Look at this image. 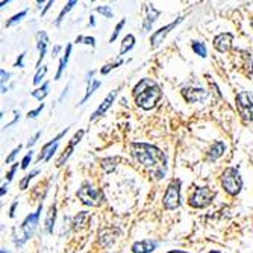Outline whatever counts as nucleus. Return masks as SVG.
<instances>
[{"label":"nucleus","instance_id":"42","mask_svg":"<svg viewBox=\"0 0 253 253\" xmlns=\"http://www.w3.org/2000/svg\"><path fill=\"white\" fill-rule=\"evenodd\" d=\"M59 50H61V47H59V46H56V47L53 49V58H55V56H58Z\"/></svg>","mask_w":253,"mask_h":253},{"label":"nucleus","instance_id":"48","mask_svg":"<svg viewBox=\"0 0 253 253\" xmlns=\"http://www.w3.org/2000/svg\"><path fill=\"white\" fill-rule=\"evenodd\" d=\"M250 26H252V29H253V18H252V22H250Z\"/></svg>","mask_w":253,"mask_h":253},{"label":"nucleus","instance_id":"12","mask_svg":"<svg viewBox=\"0 0 253 253\" xmlns=\"http://www.w3.org/2000/svg\"><path fill=\"white\" fill-rule=\"evenodd\" d=\"M115 97H117V91H111V93L107 96V99H105V100L100 103V107L94 111V114L90 117V121H94V120L100 118L105 112H107V111L111 108V105H112V102L115 100Z\"/></svg>","mask_w":253,"mask_h":253},{"label":"nucleus","instance_id":"5","mask_svg":"<svg viewBox=\"0 0 253 253\" xmlns=\"http://www.w3.org/2000/svg\"><path fill=\"white\" fill-rule=\"evenodd\" d=\"M41 209H43V206L39 205L38 209H36V213H34V214H31V216H28V217L25 218V221H23V224H22V235H20L18 240H15V244H17V246H23V244L34 235L35 227H36L38 220H39V213H41Z\"/></svg>","mask_w":253,"mask_h":253},{"label":"nucleus","instance_id":"31","mask_svg":"<svg viewBox=\"0 0 253 253\" xmlns=\"http://www.w3.org/2000/svg\"><path fill=\"white\" fill-rule=\"evenodd\" d=\"M126 25V18H123L121 20V22L117 25V28L114 29V32H112V35H111V38H109V43H114V41H115V38L118 36V34H120V31L123 29V26Z\"/></svg>","mask_w":253,"mask_h":253},{"label":"nucleus","instance_id":"25","mask_svg":"<svg viewBox=\"0 0 253 253\" xmlns=\"http://www.w3.org/2000/svg\"><path fill=\"white\" fill-rule=\"evenodd\" d=\"M76 3H77L76 0H72V2H69V3L64 6V9H62V11L59 12L58 18H56V22H55V25H56V26H59V25H61V22H62V20H64V15H66L67 12H70V11H72V8H73Z\"/></svg>","mask_w":253,"mask_h":253},{"label":"nucleus","instance_id":"10","mask_svg":"<svg viewBox=\"0 0 253 253\" xmlns=\"http://www.w3.org/2000/svg\"><path fill=\"white\" fill-rule=\"evenodd\" d=\"M183 22V17H181V18H178L176 22H173V23H170V25H167V26H164V28H161V29H158L152 36H150V46H152V49H156L162 41H164V38L170 34V31L172 29H175L179 23H182Z\"/></svg>","mask_w":253,"mask_h":253},{"label":"nucleus","instance_id":"41","mask_svg":"<svg viewBox=\"0 0 253 253\" xmlns=\"http://www.w3.org/2000/svg\"><path fill=\"white\" fill-rule=\"evenodd\" d=\"M17 205H18V202H14L12 206H11V211H9V217L11 218H14V216H15V208H17Z\"/></svg>","mask_w":253,"mask_h":253},{"label":"nucleus","instance_id":"13","mask_svg":"<svg viewBox=\"0 0 253 253\" xmlns=\"http://www.w3.org/2000/svg\"><path fill=\"white\" fill-rule=\"evenodd\" d=\"M83 134H85V131H77L74 135H73V138H72V141H70V144H69V147L66 149V152L61 155V158L58 159V167H62L66 164V161L70 158V155H72V152H73V149H74V145L82 140V137H83Z\"/></svg>","mask_w":253,"mask_h":253},{"label":"nucleus","instance_id":"21","mask_svg":"<svg viewBox=\"0 0 253 253\" xmlns=\"http://www.w3.org/2000/svg\"><path fill=\"white\" fill-rule=\"evenodd\" d=\"M55 218H56V206L53 205L49 213H47V218H46V227H47V232L52 234L53 232V224H55Z\"/></svg>","mask_w":253,"mask_h":253},{"label":"nucleus","instance_id":"45","mask_svg":"<svg viewBox=\"0 0 253 253\" xmlns=\"http://www.w3.org/2000/svg\"><path fill=\"white\" fill-rule=\"evenodd\" d=\"M168 253H186V252H182V250H172V252H168Z\"/></svg>","mask_w":253,"mask_h":253},{"label":"nucleus","instance_id":"33","mask_svg":"<svg viewBox=\"0 0 253 253\" xmlns=\"http://www.w3.org/2000/svg\"><path fill=\"white\" fill-rule=\"evenodd\" d=\"M96 11H97L99 14L105 15L107 18H112V9H111V6H97Z\"/></svg>","mask_w":253,"mask_h":253},{"label":"nucleus","instance_id":"6","mask_svg":"<svg viewBox=\"0 0 253 253\" xmlns=\"http://www.w3.org/2000/svg\"><path fill=\"white\" fill-rule=\"evenodd\" d=\"M214 197H216V193L209 186H200V188H196L191 197H189V205L193 208H206L208 205L213 203Z\"/></svg>","mask_w":253,"mask_h":253},{"label":"nucleus","instance_id":"39","mask_svg":"<svg viewBox=\"0 0 253 253\" xmlns=\"http://www.w3.org/2000/svg\"><path fill=\"white\" fill-rule=\"evenodd\" d=\"M39 137H41V132H36V134L32 137V140H29V143H28V147H29V149H31V147L38 141V138H39Z\"/></svg>","mask_w":253,"mask_h":253},{"label":"nucleus","instance_id":"8","mask_svg":"<svg viewBox=\"0 0 253 253\" xmlns=\"http://www.w3.org/2000/svg\"><path fill=\"white\" fill-rule=\"evenodd\" d=\"M237 108L240 115L246 121L253 120V97L247 91H240L237 94Z\"/></svg>","mask_w":253,"mask_h":253},{"label":"nucleus","instance_id":"46","mask_svg":"<svg viewBox=\"0 0 253 253\" xmlns=\"http://www.w3.org/2000/svg\"><path fill=\"white\" fill-rule=\"evenodd\" d=\"M0 253H8V250L6 249H2V252H0Z\"/></svg>","mask_w":253,"mask_h":253},{"label":"nucleus","instance_id":"17","mask_svg":"<svg viewBox=\"0 0 253 253\" xmlns=\"http://www.w3.org/2000/svg\"><path fill=\"white\" fill-rule=\"evenodd\" d=\"M183 96L188 102L196 103V102L205 99L208 96V93L202 88H189V90H183Z\"/></svg>","mask_w":253,"mask_h":253},{"label":"nucleus","instance_id":"4","mask_svg":"<svg viewBox=\"0 0 253 253\" xmlns=\"http://www.w3.org/2000/svg\"><path fill=\"white\" fill-rule=\"evenodd\" d=\"M77 197L80 199L83 205H88V206H99L105 200L103 194L90 183H83L82 188H79Z\"/></svg>","mask_w":253,"mask_h":253},{"label":"nucleus","instance_id":"24","mask_svg":"<svg viewBox=\"0 0 253 253\" xmlns=\"http://www.w3.org/2000/svg\"><path fill=\"white\" fill-rule=\"evenodd\" d=\"M49 94V82H44V85L41 87V88H38V90H35V91H32V97L34 99H36V100H44V97Z\"/></svg>","mask_w":253,"mask_h":253},{"label":"nucleus","instance_id":"36","mask_svg":"<svg viewBox=\"0 0 253 253\" xmlns=\"http://www.w3.org/2000/svg\"><path fill=\"white\" fill-rule=\"evenodd\" d=\"M17 168H18V162H15V164L12 165V168H11V170H9L8 176H6L8 182H9V181H12V178H14V175H15V172H17Z\"/></svg>","mask_w":253,"mask_h":253},{"label":"nucleus","instance_id":"11","mask_svg":"<svg viewBox=\"0 0 253 253\" xmlns=\"http://www.w3.org/2000/svg\"><path fill=\"white\" fill-rule=\"evenodd\" d=\"M232 41H234V35H232L230 32H223L214 38V47L220 53H224L232 47Z\"/></svg>","mask_w":253,"mask_h":253},{"label":"nucleus","instance_id":"28","mask_svg":"<svg viewBox=\"0 0 253 253\" xmlns=\"http://www.w3.org/2000/svg\"><path fill=\"white\" fill-rule=\"evenodd\" d=\"M26 14H28V11L25 9V11H22V12H18V14H15L14 17H11L8 22H6V28H9V26H12V25H15L17 22H20L23 17H26Z\"/></svg>","mask_w":253,"mask_h":253},{"label":"nucleus","instance_id":"26","mask_svg":"<svg viewBox=\"0 0 253 253\" xmlns=\"http://www.w3.org/2000/svg\"><path fill=\"white\" fill-rule=\"evenodd\" d=\"M191 47H193V50H194L196 55H199L202 58H206V47H205L203 43H199V41H193V46Z\"/></svg>","mask_w":253,"mask_h":253},{"label":"nucleus","instance_id":"3","mask_svg":"<svg viewBox=\"0 0 253 253\" xmlns=\"http://www.w3.org/2000/svg\"><path fill=\"white\" fill-rule=\"evenodd\" d=\"M221 185L224 188V191L230 196H238L241 188H243V179L240 176V172L237 168H226L221 176Z\"/></svg>","mask_w":253,"mask_h":253},{"label":"nucleus","instance_id":"43","mask_svg":"<svg viewBox=\"0 0 253 253\" xmlns=\"http://www.w3.org/2000/svg\"><path fill=\"white\" fill-rule=\"evenodd\" d=\"M6 191H8V186H6V185H3V186H2V193H0V194L5 196V193H6Z\"/></svg>","mask_w":253,"mask_h":253},{"label":"nucleus","instance_id":"7","mask_svg":"<svg viewBox=\"0 0 253 253\" xmlns=\"http://www.w3.org/2000/svg\"><path fill=\"white\" fill-rule=\"evenodd\" d=\"M164 206L165 209H176L181 205V181H172V183L167 186L164 194Z\"/></svg>","mask_w":253,"mask_h":253},{"label":"nucleus","instance_id":"35","mask_svg":"<svg viewBox=\"0 0 253 253\" xmlns=\"http://www.w3.org/2000/svg\"><path fill=\"white\" fill-rule=\"evenodd\" d=\"M43 108H44V103H41L36 109H34V111H29V114H28V118H35V117H38V114H39L41 111H43Z\"/></svg>","mask_w":253,"mask_h":253},{"label":"nucleus","instance_id":"20","mask_svg":"<svg viewBox=\"0 0 253 253\" xmlns=\"http://www.w3.org/2000/svg\"><path fill=\"white\" fill-rule=\"evenodd\" d=\"M72 44H69L67 46V49H66V53H64V56H62V59L59 61V67H58V73H56V76H55V79L58 80L59 77H61V74H62V72H64V69H66V64L69 62V59H70V53H72Z\"/></svg>","mask_w":253,"mask_h":253},{"label":"nucleus","instance_id":"34","mask_svg":"<svg viewBox=\"0 0 253 253\" xmlns=\"http://www.w3.org/2000/svg\"><path fill=\"white\" fill-rule=\"evenodd\" d=\"M22 150V145H18V147H15V149L9 153V156H6V159H5V164H11L14 159H15V156L18 155V152Z\"/></svg>","mask_w":253,"mask_h":253},{"label":"nucleus","instance_id":"38","mask_svg":"<svg viewBox=\"0 0 253 253\" xmlns=\"http://www.w3.org/2000/svg\"><path fill=\"white\" fill-rule=\"evenodd\" d=\"M25 56H26V53H22L18 56V59H17V62H15V67H20V69H23L25 66H23V59H25Z\"/></svg>","mask_w":253,"mask_h":253},{"label":"nucleus","instance_id":"15","mask_svg":"<svg viewBox=\"0 0 253 253\" xmlns=\"http://www.w3.org/2000/svg\"><path fill=\"white\" fill-rule=\"evenodd\" d=\"M156 247H158V241H155V240H144V241L135 243L132 246V252L134 253H152Z\"/></svg>","mask_w":253,"mask_h":253},{"label":"nucleus","instance_id":"40","mask_svg":"<svg viewBox=\"0 0 253 253\" xmlns=\"http://www.w3.org/2000/svg\"><path fill=\"white\" fill-rule=\"evenodd\" d=\"M0 74H2V85H5V82H6L8 77H9V73H6L5 70H0Z\"/></svg>","mask_w":253,"mask_h":253},{"label":"nucleus","instance_id":"18","mask_svg":"<svg viewBox=\"0 0 253 253\" xmlns=\"http://www.w3.org/2000/svg\"><path fill=\"white\" fill-rule=\"evenodd\" d=\"M224 150H226L224 143L217 141L213 147H211V150L208 152V159H209V161H216V159H218V158L224 153Z\"/></svg>","mask_w":253,"mask_h":253},{"label":"nucleus","instance_id":"29","mask_svg":"<svg viewBox=\"0 0 253 253\" xmlns=\"http://www.w3.org/2000/svg\"><path fill=\"white\" fill-rule=\"evenodd\" d=\"M38 173H39V170H34L31 175H26V178H25L22 182H20V188H22V189H26V188H28V183H29Z\"/></svg>","mask_w":253,"mask_h":253},{"label":"nucleus","instance_id":"44","mask_svg":"<svg viewBox=\"0 0 253 253\" xmlns=\"http://www.w3.org/2000/svg\"><path fill=\"white\" fill-rule=\"evenodd\" d=\"M94 25H96V23H94V17L91 15V17H90V26H94Z\"/></svg>","mask_w":253,"mask_h":253},{"label":"nucleus","instance_id":"23","mask_svg":"<svg viewBox=\"0 0 253 253\" xmlns=\"http://www.w3.org/2000/svg\"><path fill=\"white\" fill-rule=\"evenodd\" d=\"M117 162H118L117 158H105V159L102 161V168H103V170L107 172V173H111V172L115 170Z\"/></svg>","mask_w":253,"mask_h":253},{"label":"nucleus","instance_id":"16","mask_svg":"<svg viewBox=\"0 0 253 253\" xmlns=\"http://www.w3.org/2000/svg\"><path fill=\"white\" fill-rule=\"evenodd\" d=\"M159 11L158 9H155L153 6H149L147 8V15H145V18H144V23H143V32L145 34V32H149L150 29H152V25L156 22V18L159 17Z\"/></svg>","mask_w":253,"mask_h":253},{"label":"nucleus","instance_id":"2","mask_svg":"<svg viewBox=\"0 0 253 253\" xmlns=\"http://www.w3.org/2000/svg\"><path fill=\"white\" fill-rule=\"evenodd\" d=\"M161 96H162L161 88L152 79H141L137 83V87L134 88L135 103L145 111L152 109L158 103V100L161 99Z\"/></svg>","mask_w":253,"mask_h":253},{"label":"nucleus","instance_id":"22","mask_svg":"<svg viewBox=\"0 0 253 253\" xmlns=\"http://www.w3.org/2000/svg\"><path fill=\"white\" fill-rule=\"evenodd\" d=\"M99 87H100V80H93V83H91V79H88V88H87L85 96H83V99L80 100V105H82V103H85V102L91 97V94H93Z\"/></svg>","mask_w":253,"mask_h":253},{"label":"nucleus","instance_id":"30","mask_svg":"<svg viewBox=\"0 0 253 253\" xmlns=\"http://www.w3.org/2000/svg\"><path fill=\"white\" fill-rule=\"evenodd\" d=\"M76 43L79 44V43H83V44H88V46H94L96 44V39L93 38V36H82V35H79L77 38H76Z\"/></svg>","mask_w":253,"mask_h":253},{"label":"nucleus","instance_id":"14","mask_svg":"<svg viewBox=\"0 0 253 253\" xmlns=\"http://www.w3.org/2000/svg\"><path fill=\"white\" fill-rule=\"evenodd\" d=\"M47 46H49V36L46 32H38L36 34V47L39 50V58L36 61V66L39 69V64L41 61H43V58L46 56V52H47Z\"/></svg>","mask_w":253,"mask_h":253},{"label":"nucleus","instance_id":"19","mask_svg":"<svg viewBox=\"0 0 253 253\" xmlns=\"http://www.w3.org/2000/svg\"><path fill=\"white\" fill-rule=\"evenodd\" d=\"M135 46V36L128 34L124 38H123V43H121V47H120V56L126 55L132 47Z\"/></svg>","mask_w":253,"mask_h":253},{"label":"nucleus","instance_id":"37","mask_svg":"<svg viewBox=\"0 0 253 253\" xmlns=\"http://www.w3.org/2000/svg\"><path fill=\"white\" fill-rule=\"evenodd\" d=\"M31 159H32V152H29V153L25 156V159L22 161V168H28V165H29Z\"/></svg>","mask_w":253,"mask_h":253},{"label":"nucleus","instance_id":"32","mask_svg":"<svg viewBox=\"0 0 253 253\" xmlns=\"http://www.w3.org/2000/svg\"><path fill=\"white\" fill-rule=\"evenodd\" d=\"M46 73H47V69H46V67H39V69H38L36 74L34 76V83H35V85H36V83H39L41 80H43V77H44Z\"/></svg>","mask_w":253,"mask_h":253},{"label":"nucleus","instance_id":"47","mask_svg":"<svg viewBox=\"0 0 253 253\" xmlns=\"http://www.w3.org/2000/svg\"><path fill=\"white\" fill-rule=\"evenodd\" d=\"M209 253H221V252H218V250H213V252H209Z\"/></svg>","mask_w":253,"mask_h":253},{"label":"nucleus","instance_id":"1","mask_svg":"<svg viewBox=\"0 0 253 253\" xmlns=\"http://www.w3.org/2000/svg\"><path fill=\"white\" fill-rule=\"evenodd\" d=\"M132 156L143 167L149 168L150 176L155 179H162L165 176L167 158L155 145L145 143H134L132 144Z\"/></svg>","mask_w":253,"mask_h":253},{"label":"nucleus","instance_id":"9","mask_svg":"<svg viewBox=\"0 0 253 253\" xmlns=\"http://www.w3.org/2000/svg\"><path fill=\"white\" fill-rule=\"evenodd\" d=\"M67 131H69V128H66L62 132H59V134H58V137H56V138H53L50 143H47V144H44V145H43V149H41L39 156L36 158V161H38V162H41V161L47 162V161L55 155V152H56V149H58V144H59V140L67 134Z\"/></svg>","mask_w":253,"mask_h":253},{"label":"nucleus","instance_id":"27","mask_svg":"<svg viewBox=\"0 0 253 253\" xmlns=\"http://www.w3.org/2000/svg\"><path fill=\"white\" fill-rule=\"evenodd\" d=\"M123 64V59H118L117 62H111V64H107L105 67H102V70H100V73L102 74H108L111 70H114V69H117V67H120Z\"/></svg>","mask_w":253,"mask_h":253}]
</instances>
